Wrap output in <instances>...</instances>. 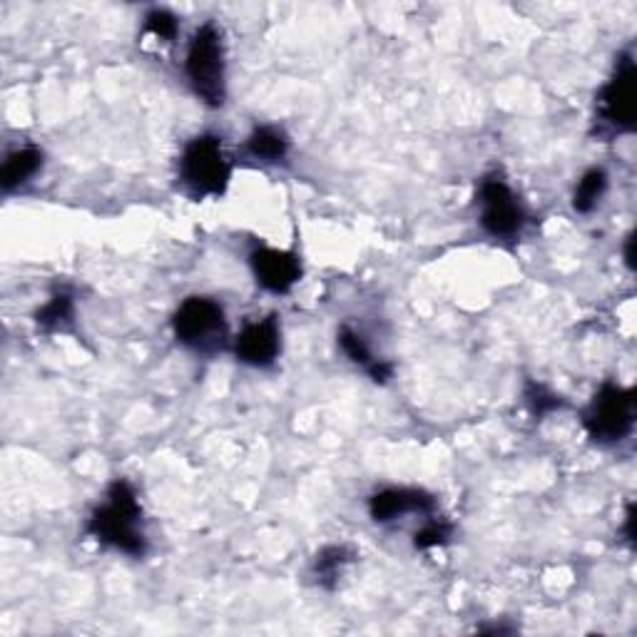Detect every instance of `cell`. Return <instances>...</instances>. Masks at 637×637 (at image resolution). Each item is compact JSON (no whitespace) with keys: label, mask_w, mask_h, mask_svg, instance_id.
Segmentation results:
<instances>
[{"label":"cell","mask_w":637,"mask_h":637,"mask_svg":"<svg viewBox=\"0 0 637 637\" xmlns=\"http://www.w3.org/2000/svg\"><path fill=\"white\" fill-rule=\"evenodd\" d=\"M625 262H628L630 269L635 267V234H630L628 244H625Z\"/></svg>","instance_id":"cell-21"},{"label":"cell","mask_w":637,"mask_h":637,"mask_svg":"<svg viewBox=\"0 0 637 637\" xmlns=\"http://www.w3.org/2000/svg\"><path fill=\"white\" fill-rule=\"evenodd\" d=\"M247 150L249 155H254L257 160L279 162L287 157L289 140L282 130H277V127H257V130L249 135Z\"/></svg>","instance_id":"cell-12"},{"label":"cell","mask_w":637,"mask_h":637,"mask_svg":"<svg viewBox=\"0 0 637 637\" xmlns=\"http://www.w3.org/2000/svg\"><path fill=\"white\" fill-rule=\"evenodd\" d=\"M40 165H43V152L38 147H23V150L8 155L3 172H0V185L5 192L15 190V187L25 185L40 170Z\"/></svg>","instance_id":"cell-11"},{"label":"cell","mask_w":637,"mask_h":637,"mask_svg":"<svg viewBox=\"0 0 637 637\" xmlns=\"http://www.w3.org/2000/svg\"><path fill=\"white\" fill-rule=\"evenodd\" d=\"M145 33H152L160 40H172L177 35V18L162 8L152 10L145 18Z\"/></svg>","instance_id":"cell-18"},{"label":"cell","mask_w":637,"mask_h":637,"mask_svg":"<svg viewBox=\"0 0 637 637\" xmlns=\"http://www.w3.org/2000/svg\"><path fill=\"white\" fill-rule=\"evenodd\" d=\"M187 78L192 90L210 107L224 103V43L214 23H205L187 50Z\"/></svg>","instance_id":"cell-2"},{"label":"cell","mask_w":637,"mask_h":637,"mask_svg":"<svg viewBox=\"0 0 637 637\" xmlns=\"http://www.w3.org/2000/svg\"><path fill=\"white\" fill-rule=\"evenodd\" d=\"M354 560V553H351L346 545H329L317 555L314 560V575L324 588H334L336 580H339L341 570Z\"/></svg>","instance_id":"cell-13"},{"label":"cell","mask_w":637,"mask_h":637,"mask_svg":"<svg viewBox=\"0 0 637 637\" xmlns=\"http://www.w3.org/2000/svg\"><path fill=\"white\" fill-rule=\"evenodd\" d=\"M229 175L232 167L224 157L219 137L202 135L187 145L182 155V180L197 197L222 195L229 185Z\"/></svg>","instance_id":"cell-4"},{"label":"cell","mask_w":637,"mask_h":637,"mask_svg":"<svg viewBox=\"0 0 637 637\" xmlns=\"http://www.w3.org/2000/svg\"><path fill=\"white\" fill-rule=\"evenodd\" d=\"M252 269L257 282L272 294H287L302 277V264L294 252L262 247L252 254Z\"/></svg>","instance_id":"cell-8"},{"label":"cell","mask_w":637,"mask_h":637,"mask_svg":"<svg viewBox=\"0 0 637 637\" xmlns=\"http://www.w3.org/2000/svg\"><path fill=\"white\" fill-rule=\"evenodd\" d=\"M172 329L182 344L207 351L222 344L227 321L217 302L207 297H190L172 317Z\"/></svg>","instance_id":"cell-5"},{"label":"cell","mask_w":637,"mask_h":637,"mask_svg":"<svg viewBox=\"0 0 637 637\" xmlns=\"http://www.w3.org/2000/svg\"><path fill=\"white\" fill-rule=\"evenodd\" d=\"M339 344H341V349L346 351V356H349V359L354 361V364L369 366V369L376 364V361L371 359V349L366 346V341L361 339V336L356 334L354 329H349V326H341Z\"/></svg>","instance_id":"cell-16"},{"label":"cell","mask_w":637,"mask_h":637,"mask_svg":"<svg viewBox=\"0 0 637 637\" xmlns=\"http://www.w3.org/2000/svg\"><path fill=\"white\" fill-rule=\"evenodd\" d=\"M481 224L488 234L493 237H513L521 232L523 222H526V212H523L521 202L511 192V187L498 177H488L481 185Z\"/></svg>","instance_id":"cell-6"},{"label":"cell","mask_w":637,"mask_h":637,"mask_svg":"<svg viewBox=\"0 0 637 637\" xmlns=\"http://www.w3.org/2000/svg\"><path fill=\"white\" fill-rule=\"evenodd\" d=\"M282 336H279V324L277 317H267L262 321H254L242 329V334L237 336V351L239 359L249 366H269L279 354V346H282Z\"/></svg>","instance_id":"cell-9"},{"label":"cell","mask_w":637,"mask_h":637,"mask_svg":"<svg viewBox=\"0 0 637 637\" xmlns=\"http://www.w3.org/2000/svg\"><path fill=\"white\" fill-rule=\"evenodd\" d=\"M448 538H451V526H448V523L433 521L414 535V545L421 550H428V548H436V545L448 543Z\"/></svg>","instance_id":"cell-19"},{"label":"cell","mask_w":637,"mask_h":637,"mask_svg":"<svg viewBox=\"0 0 637 637\" xmlns=\"http://www.w3.org/2000/svg\"><path fill=\"white\" fill-rule=\"evenodd\" d=\"M635 98V63L630 55H623L618 68H615L613 80L600 93V112L613 127L623 132H633L637 117Z\"/></svg>","instance_id":"cell-7"},{"label":"cell","mask_w":637,"mask_h":637,"mask_svg":"<svg viewBox=\"0 0 637 637\" xmlns=\"http://www.w3.org/2000/svg\"><path fill=\"white\" fill-rule=\"evenodd\" d=\"M140 518L142 508L137 503V493L127 481H115L107 488V501L90 516L88 533L98 543L110 545L132 558H142L147 540L140 528Z\"/></svg>","instance_id":"cell-1"},{"label":"cell","mask_w":637,"mask_h":637,"mask_svg":"<svg viewBox=\"0 0 637 637\" xmlns=\"http://www.w3.org/2000/svg\"><path fill=\"white\" fill-rule=\"evenodd\" d=\"M625 535L628 540H635V506H630L628 516H625Z\"/></svg>","instance_id":"cell-20"},{"label":"cell","mask_w":637,"mask_h":637,"mask_svg":"<svg viewBox=\"0 0 637 637\" xmlns=\"http://www.w3.org/2000/svg\"><path fill=\"white\" fill-rule=\"evenodd\" d=\"M436 501L424 491L416 488H386V491L376 493L369 503V513L376 523H389L396 518H404L409 513H433Z\"/></svg>","instance_id":"cell-10"},{"label":"cell","mask_w":637,"mask_h":637,"mask_svg":"<svg viewBox=\"0 0 637 637\" xmlns=\"http://www.w3.org/2000/svg\"><path fill=\"white\" fill-rule=\"evenodd\" d=\"M526 401L535 416H545L550 414V411L563 406V399H560V396H555L553 391L545 389L543 384H535V381H528L526 384Z\"/></svg>","instance_id":"cell-17"},{"label":"cell","mask_w":637,"mask_h":637,"mask_svg":"<svg viewBox=\"0 0 637 637\" xmlns=\"http://www.w3.org/2000/svg\"><path fill=\"white\" fill-rule=\"evenodd\" d=\"M635 424V394L633 389L605 384L595 394L583 414V426L595 443H620L630 436Z\"/></svg>","instance_id":"cell-3"},{"label":"cell","mask_w":637,"mask_h":637,"mask_svg":"<svg viewBox=\"0 0 637 637\" xmlns=\"http://www.w3.org/2000/svg\"><path fill=\"white\" fill-rule=\"evenodd\" d=\"M35 321L43 329H60L63 324H70L73 321V299L70 294H55L38 314H35Z\"/></svg>","instance_id":"cell-15"},{"label":"cell","mask_w":637,"mask_h":637,"mask_svg":"<svg viewBox=\"0 0 637 637\" xmlns=\"http://www.w3.org/2000/svg\"><path fill=\"white\" fill-rule=\"evenodd\" d=\"M608 190V175L603 170H588L583 175V180L575 187V197H573V207L580 214H588L595 205L600 202V197Z\"/></svg>","instance_id":"cell-14"}]
</instances>
